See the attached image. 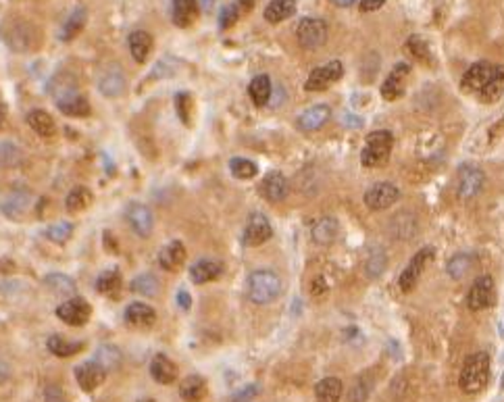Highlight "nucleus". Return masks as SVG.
Returning a JSON list of instances; mask_svg holds the SVG:
<instances>
[{"label": "nucleus", "mask_w": 504, "mask_h": 402, "mask_svg": "<svg viewBox=\"0 0 504 402\" xmlns=\"http://www.w3.org/2000/svg\"><path fill=\"white\" fill-rule=\"evenodd\" d=\"M490 382V357L486 353H475L465 360L460 369V390L465 394H479Z\"/></svg>", "instance_id": "1"}, {"label": "nucleus", "mask_w": 504, "mask_h": 402, "mask_svg": "<svg viewBox=\"0 0 504 402\" xmlns=\"http://www.w3.org/2000/svg\"><path fill=\"white\" fill-rule=\"evenodd\" d=\"M281 292V279L279 275L269 269H259L248 277L246 294L257 305H267L275 300Z\"/></svg>", "instance_id": "2"}, {"label": "nucleus", "mask_w": 504, "mask_h": 402, "mask_svg": "<svg viewBox=\"0 0 504 402\" xmlns=\"http://www.w3.org/2000/svg\"><path fill=\"white\" fill-rule=\"evenodd\" d=\"M392 146H394V135L390 132L381 130V132L369 134L365 140V148L361 152V163L365 167H381L388 161Z\"/></svg>", "instance_id": "3"}, {"label": "nucleus", "mask_w": 504, "mask_h": 402, "mask_svg": "<svg viewBox=\"0 0 504 402\" xmlns=\"http://www.w3.org/2000/svg\"><path fill=\"white\" fill-rule=\"evenodd\" d=\"M504 75V67L503 65H492L488 61H479L475 65H471L465 75H462V90L467 92H484L488 88L494 80L503 78Z\"/></svg>", "instance_id": "4"}, {"label": "nucleus", "mask_w": 504, "mask_h": 402, "mask_svg": "<svg viewBox=\"0 0 504 402\" xmlns=\"http://www.w3.org/2000/svg\"><path fill=\"white\" fill-rule=\"evenodd\" d=\"M298 44L307 50H317L327 42V23L317 17H307L296 28Z\"/></svg>", "instance_id": "5"}, {"label": "nucleus", "mask_w": 504, "mask_h": 402, "mask_svg": "<svg viewBox=\"0 0 504 402\" xmlns=\"http://www.w3.org/2000/svg\"><path fill=\"white\" fill-rule=\"evenodd\" d=\"M400 198V190L394 183L381 181L365 192V205L371 211H386Z\"/></svg>", "instance_id": "6"}, {"label": "nucleus", "mask_w": 504, "mask_h": 402, "mask_svg": "<svg viewBox=\"0 0 504 402\" xmlns=\"http://www.w3.org/2000/svg\"><path fill=\"white\" fill-rule=\"evenodd\" d=\"M342 75H344V65L340 61H329L327 65L311 71V75L305 84V90L321 92V90L329 88L331 84H336L338 80H342Z\"/></svg>", "instance_id": "7"}, {"label": "nucleus", "mask_w": 504, "mask_h": 402, "mask_svg": "<svg viewBox=\"0 0 504 402\" xmlns=\"http://www.w3.org/2000/svg\"><path fill=\"white\" fill-rule=\"evenodd\" d=\"M484 183H486V176L479 167H475L471 163L460 165V169H458V196L462 200L475 198L481 192Z\"/></svg>", "instance_id": "8"}, {"label": "nucleus", "mask_w": 504, "mask_h": 402, "mask_svg": "<svg viewBox=\"0 0 504 402\" xmlns=\"http://www.w3.org/2000/svg\"><path fill=\"white\" fill-rule=\"evenodd\" d=\"M494 303V281L490 275H481L477 277L471 288H469V296H467V307L471 311H484Z\"/></svg>", "instance_id": "9"}, {"label": "nucleus", "mask_w": 504, "mask_h": 402, "mask_svg": "<svg viewBox=\"0 0 504 402\" xmlns=\"http://www.w3.org/2000/svg\"><path fill=\"white\" fill-rule=\"evenodd\" d=\"M434 255H436V250H434L431 246H425V248H421V250L412 257L411 263L400 273V281H398V284H400V290H402V292H411L412 288L417 286V281H419L423 269L427 267V263L434 259Z\"/></svg>", "instance_id": "10"}, {"label": "nucleus", "mask_w": 504, "mask_h": 402, "mask_svg": "<svg viewBox=\"0 0 504 402\" xmlns=\"http://www.w3.org/2000/svg\"><path fill=\"white\" fill-rule=\"evenodd\" d=\"M92 307L84 300V298H67L65 303H61L56 307V317L67 323V325H73V327H80V325H86L88 319H90Z\"/></svg>", "instance_id": "11"}, {"label": "nucleus", "mask_w": 504, "mask_h": 402, "mask_svg": "<svg viewBox=\"0 0 504 402\" xmlns=\"http://www.w3.org/2000/svg\"><path fill=\"white\" fill-rule=\"evenodd\" d=\"M271 236H273V229H271L269 219L263 213H250L246 227H244V236H242L244 244L254 248V246L265 244Z\"/></svg>", "instance_id": "12"}, {"label": "nucleus", "mask_w": 504, "mask_h": 402, "mask_svg": "<svg viewBox=\"0 0 504 402\" xmlns=\"http://www.w3.org/2000/svg\"><path fill=\"white\" fill-rule=\"evenodd\" d=\"M2 38L15 52H27L36 46V30L25 21H17L13 28H2Z\"/></svg>", "instance_id": "13"}, {"label": "nucleus", "mask_w": 504, "mask_h": 402, "mask_svg": "<svg viewBox=\"0 0 504 402\" xmlns=\"http://www.w3.org/2000/svg\"><path fill=\"white\" fill-rule=\"evenodd\" d=\"M125 219H128L130 227L136 231L137 236L148 238V236L152 233L154 219H152V213H150V209H148L146 205H142V202L128 205V209H125Z\"/></svg>", "instance_id": "14"}, {"label": "nucleus", "mask_w": 504, "mask_h": 402, "mask_svg": "<svg viewBox=\"0 0 504 402\" xmlns=\"http://www.w3.org/2000/svg\"><path fill=\"white\" fill-rule=\"evenodd\" d=\"M411 73V65L409 63H398L392 73L388 75V80L381 86V96L386 100H398L405 94V80Z\"/></svg>", "instance_id": "15"}, {"label": "nucleus", "mask_w": 504, "mask_h": 402, "mask_svg": "<svg viewBox=\"0 0 504 402\" xmlns=\"http://www.w3.org/2000/svg\"><path fill=\"white\" fill-rule=\"evenodd\" d=\"M104 375H106V371L96 360L84 363L75 369V379L84 392H94L104 382Z\"/></svg>", "instance_id": "16"}, {"label": "nucleus", "mask_w": 504, "mask_h": 402, "mask_svg": "<svg viewBox=\"0 0 504 402\" xmlns=\"http://www.w3.org/2000/svg\"><path fill=\"white\" fill-rule=\"evenodd\" d=\"M261 196L269 202H281L288 196V179L279 171L267 173L265 179L261 181Z\"/></svg>", "instance_id": "17"}, {"label": "nucleus", "mask_w": 504, "mask_h": 402, "mask_svg": "<svg viewBox=\"0 0 504 402\" xmlns=\"http://www.w3.org/2000/svg\"><path fill=\"white\" fill-rule=\"evenodd\" d=\"M200 15L198 0H173L171 2V19L178 28H190L196 23Z\"/></svg>", "instance_id": "18"}, {"label": "nucleus", "mask_w": 504, "mask_h": 402, "mask_svg": "<svg viewBox=\"0 0 504 402\" xmlns=\"http://www.w3.org/2000/svg\"><path fill=\"white\" fill-rule=\"evenodd\" d=\"M56 109L69 117H86L90 115V102L78 94V92H67L63 96H56Z\"/></svg>", "instance_id": "19"}, {"label": "nucleus", "mask_w": 504, "mask_h": 402, "mask_svg": "<svg viewBox=\"0 0 504 402\" xmlns=\"http://www.w3.org/2000/svg\"><path fill=\"white\" fill-rule=\"evenodd\" d=\"M150 375H152L154 382H159L163 386H169V384H173L178 379L180 369L169 357L156 355V357L152 358V363H150Z\"/></svg>", "instance_id": "20"}, {"label": "nucleus", "mask_w": 504, "mask_h": 402, "mask_svg": "<svg viewBox=\"0 0 504 402\" xmlns=\"http://www.w3.org/2000/svg\"><path fill=\"white\" fill-rule=\"evenodd\" d=\"M125 321H128V325L137 327V329H150L156 321V311L146 303H132L125 309Z\"/></svg>", "instance_id": "21"}, {"label": "nucleus", "mask_w": 504, "mask_h": 402, "mask_svg": "<svg viewBox=\"0 0 504 402\" xmlns=\"http://www.w3.org/2000/svg\"><path fill=\"white\" fill-rule=\"evenodd\" d=\"M185 263V246L180 240L165 244L159 252V265L165 271H180Z\"/></svg>", "instance_id": "22"}, {"label": "nucleus", "mask_w": 504, "mask_h": 402, "mask_svg": "<svg viewBox=\"0 0 504 402\" xmlns=\"http://www.w3.org/2000/svg\"><path fill=\"white\" fill-rule=\"evenodd\" d=\"M329 117H331V111H329L327 104H315V106L307 109V111L298 117L296 123H298V128H300L302 132H315V130H319L321 126L327 123Z\"/></svg>", "instance_id": "23"}, {"label": "nucleus", "mask_w": 504, "mask_h": 402, "mask_svg": "<svg viewBox=\"0 0 504 402\" xmlns=\"http://www.w3.org/2000/svg\"><path fill=\"white\" fill-rule=\"evenodd\" d=\"M223 265L215 259H200L196 261L192 267H190V277L194 284H207V281H213L221 275Z\"/></svg>", "instance_id": "24"}, {"label": "nucleus", "mask_w": 504, "mask_h": 402, "mask_svg": "<svg viewBox=\"0 0 504 402\" xmlns=\"http://www.w3.org/2000/svg\"><path fill=\"white\" fill-rule=\"evenodd\" d=\"M338 233H340V225L333 217H323L313 225V242L319 246H331L338 240Z\"/></svg>", "instance_id": "25"}, {"label": "nucleus", "mask_w": 504, "mask_h": 402, "mask_svg": "<svg viewBox=\"0 0 504 402\" xmlns=\"http://www.w3.org/2000/svg\"><path fill=\"white\" fill-rule=\"evenodd\" d=\"M27 207H30V192L27 190H15L2 202V211L11 219H19L25 213Z\"/></svg>", "instance_id": "26"}, {"label": "nucleus", "mask_w": 504, "mask_h": 402, "mask_svg": "<svg viewBox=\"0 0 504 402\" xmlns=\"http://www.w3.org/2000/svg\"><path fill=\"white\" fill-rule=\"evenodd\" d=\"M100 92L109 98H117L119 94H123L125 90V75L121 69L117 67H111L102 78H100V84H98Z\"/></svg>", "instance_id": "27"}, {"label": "nucleus", "mask_w": 504, "mask_h": 402, "mask_svg": "<svg viewBox=\"0 0 504 402\" xmlns=\"http://www.w3.org/2000/svg\"><path fill=\"white\" fill-rule=\"evenodd\" d=\"M121 273L117 269H109L104 273H100V277L96 279V290L109 298H119L121 294Z\"/></svg>", "instance_id": "28"}, {"label": "nucleus", "mask_w": 504, "mask_h": 402, "mask_svg": "<svg viewBox=\"0 0 504 402\" xmlns=\"http://www.w3.org/2000/svg\"><path fill=\"white\" fill-rule=\"evenodd\" d=\"M128 44H130V52H132L134 61L136 63H146V59H148V54L152 50V36L148 32L137 30V32L130 34Z\"/></svg>", "instance_id": "29"}, {"label": "nucleus", "mask_w": 504, "mask_h": 402, "mask_svg": "<svg viewBox=\"0 0 504 402\" xmlns=\"http://www.w3.org/2000/svg\"><path fill=\"white\" fill-rule=\"evenodd\" d=\"M344 392L342 379L338 377H325L315 386V398L317 402H340Z\"/></svg>", "instance_id": "30"}, {"label": "nucleus", "mask_w": 504, "mask_h": 402, "mask_svg": "<svg viewBox=\"0 0 504 402\" xmlns=\"http://www.w3.org/2000/svg\"><path fill=\"white\" fill-rule=\"evenodd\" d=\"M27 126L42 138H52L56 128H54V119L50 117V113H46L42 109L30 111L27 113Z\"/></svg>", "instance_id": "31"}, {"label": "nucleus", "mask_w": 504, "mask_h": 402, "mask_svg": "<svg viewBox=\"0 0 504 402\" xmlns=\"http://www.w3.org/2000/svg\"><path fill=\"white\" fill-rule=\"evenodd\" d=\"M248 96L254 106H265L271 98V80L269 75H257L250 86H248Z\"/></svg>", "instance_id": "32"}, {"label": "nucleus", "mask_w": 504, "mask_h": 402, "mask_svg": "<svg viewBox=\"0 0 504 402\" xmlns=\"http://www.w3.org/2000/svg\"><path fill=\"white\" fill-rule=\"evenodd\" d=\"M296 13V0H271L265 8V19L269 23H281Z\"/></svg>", "instance_id": "33"}, {"label": "nucleus", "mask_w": 504, "mask_h": 402, "mask_svg": "<svg viewBox=\"0 0 504 402\" xmlns=\"http://www.w3.org/2000/svg\"><path fill=\"white\" fill-rule=\"evenodd\" d=\"M207 394V382L200 375H190L185 377L180 386V396L185 402H198L202 401V396Z\"/></svg>", "instance_id": "34"}, {"label": "nucleus", "mask_w": 504, "mask_h": 402, "mask_svg": "<svg viewBox=\"0 0 504 402\" xmlns=\"http://www.w3.org/2000/svg\"><path fill=\"white\" fill-rule=\"evenodd\" d=\"M86 21H88V13H86V8H75L73 13H71V17L65 21V25H63V30H61V40L63 42H69V40H73L84 28H86Z\"/></svg>", "instance_id": "35"}, {"label": "nucleus", "mask_w": 504, "mask_h": 402, "mask_svg": "<svg viewBox=\"0 0 504 402\" xmlns=\"http://www.w3.org/2000/svg\"><path fill=\"white\" fill-rule=\"evenodd\" d=\"M44 281L46 286H48L54 294L71 296V298L78 296V286H75V281H73L69 275H63V273H50V275H46Z\"/></svg>", "instance_id": "36"}, {"label": "nucleus", "mask_w": 504, "mask_h": 402, "mask_svg": "<svg viewBox=\"0 0 504 402\" xmlns=\"http://www.w3.org/2000/svg\"><path fill=\"white\" fill-rule=\"evenodd\" d=\"M90 205L92 192L88 188H84V185L73 188V190L67 194V198H65V209H67L69 213H82V211H86Z\"/></svg>", "instance_id": "37"}, {"label": "nucleus", "mask_w": 504, "mask_h": 402, "mask_svg": "<svg viewBox=\"0 0 504 402\" xmlns=\"http://www.w3.org/2000/svg\"><path fill=\"white\" fill-rule=\"evenodd\" d=\"M82 348H84L82 342H69V340H65L63 336H50V338H48V351H50L54 357H73V355H78Z\"/></svg>", "instance_id": "38"}, {"label": "nucleus", "mask_w": 504, "mask_h": 402, "mask_svg": "<svg viewBox=\"0 0 504 402\" xmlns=\"http://www.w3.org/2000/svg\"><path fill=\"white\" fill-rule=\"evenodd\" d=\"M132 292L140 294V296H156L161 292V284L154 275L144 273V275H137L132 281Z\"/></svg>", "instance_id": "39"}, {"label": "nucleus", "mask_w": 504, "mask_h": 402, "mask_svg": "<svg viewBox=\"0 0 504 402\" xmlns=\"http://www.w3.org/2000/svg\"><path fill=\"white\" fill-rule=\"evenodd\" d=\"M229 171L231 176L238 179H252L257 178L259 173V167L250 161V159H242V157H235L229 161Z\"/></svg>", "instance_id": "40"}, {"label": "nucleus", "mask_w": 504, "mask_h": 402, "mask_svg": "<svg viewBox=\"0 0 504 402\" xmlns=\"http://www.w3.org/2000/svg\"><path fill=\"white\" fill-rule=\"evenodd\" d=\"M96 363H98L104 371L115 369V367L121 363V353H119L117 346H113V344H104V346H100L98 353H96Z\"/></svg>", "instance_id": "41"}, {"label": "nucleus", "mask_w": 504, "mask_h": 402, "mask_svg": "<svg viewBox=\"0 0 504 402\" xmlns=\"http://www.w3.org/2000/svg\"><path fill=\"white\" fill-rule=\"evenodd\" d=\"M471 265H473V261H471V257L469 255H455L450 261H448V267H446V271H448V275L453 277V279H462L469 271H471Z\"/></svg>", "instance_id": "42"}, {"label": "nucleus", "mask_w": 504, "mask_h": 402, "mask_svg": "<svg viewBox=\"0 0 504 402\" xmlns=\"http://www.w3.org/2000/svg\"><path fill=\"white\" fill-rule=\"evenodd\" d=\"M71 233H73V225L67 224V221H59L46 229V238L56 244H65L71 238Z\"/></svg>", "instance_id": "43"}, {"label": "nucleus", "mask_w": 504, "mask_h": 402, "mask_svg": "<svg viewBox=\"0 0 504 402\" xmlns=\"http://www.w3.org/2000/svg\"><path fill=\"white\" fill-rule=\"evenodd\" d=\"M407 48L411 50V54L414 59L419 61H425V63H431V52H429V46L427 42L421 38V36H411L409 42H407Z\"/></svg>", "instance_id": "44"}, {"label": "nucleus", "mask_w": 504, "mask_h": 402, "mask_svg": "<svg viewBox=\"0 0 504 402\" xmlns=\"http://www.w3.org/2000/svg\"><path fill=\"white\" fill-rule=\"evenodd\" d=\"M386 252L381 250V248H373L371 250V257H369V261H367V275L369 277H377V275H381V271H383V267H386Z\"/></svg>", "instance_id": "45"}, {"label": "nucleus", "mask_w": 504, "mask_h": 402, "mask_svg": "<svg viewBox=\"0 0 504 402\" xmlns=\"http://www.w3.org/2000/svg\"><path fill=\"white\" fill-rule=\"evenodd\" d=\"M240 17H242V13H240L238 4H235V2H233V4H228V6L221 11V15H219V28H221V30L233 28Z\"/></svg>", "instance_id": "46"}, {"label": "nucleus", "mask_w": 504, "mask_h": 402, "mask_svg": "<svg viewBox=\"0 0 504 402\" xmlns=\"http://www.w3.org/2000/svg\"><path fill=\"white\" fill-rule=\"evenodd\" d=\"M176 109H178V115H180L183 123H190V119H192V96L185 94V92H180L176 96Z\"/></svg>", "instance_id": "47"}, {"label": "nucleus", "mask_w": 504, "mask_h": 402, "mask_svg": "<svg viewBox=\"0 0 504 402\" xmlns=\"http://www.w3.org/2000/svg\"><path fill=\"white\" fill-rule=\"evenodd\" d=\"M19 161V150L15 148V144L6 142L0 144V165H17Z\"/></svg>", "instance_id": "48"}, {"label": "nucleus", "mask_w": 504, "mask_h": 402, "mask_svg": "<svg viewBox=\"0 0 504 402\" xmlns=\"http://www.w3.org/2000/svg\"><path fill=\"white\" fill-rule=\"evenodd\" d=\"M367 396H369V384L365 379H359L348 394V402H365Z\"/></svg>", "instance_id": "49"}, {"label": "nucleus", "mask_w": 504, "mask_h": 402, "mask_svg": "<svg viewBox=\"0 0 504 402\" xmlns=\"http://www.w3.org/2000/svg\"><path fill=\"white\" fill-rule=\"evenodd\" d=\"M257 392H259L257 386H246L244 390H240V392L233 396V402H250L257 396Z\"/></svg>", "instance_id": "50"}, {"label": "nucleus", "mask_w": 504, "mask_h": 402, "mask_svg": "<svg viewBox=\"0 0 504 402\" xmlns=\"http://www.w3.org/2000/svg\"><path fill=\"white\" fill-rule=\"evenodd\" d=\"M46 402H67L59 386H48L46 388Z\"/></svg>", "instance_id": "51"}, {"label": "nucleus", "mask_w": 504, "mask_h": 402, "mask_svg": "<svg viewBox=\"0 0 504 402\" xmlns=\"http://www.w3.org/2000/svg\"><path fill=\"white\" fill-rule=\"evenodd\" d=\"M386 0H361V11L363 13H371V11H377L383 6Z\"/></svg>", "instance_id": "52"}, {"label": "nucleus", "mask_w": 504, "mask_h": 402, "mask_svg": "<svg viewBox=\"0 0 504 402\" xmlns=\"http://www.w3.org/2000/svg\"><path fill=\"white\" fill-rule=\"evenodd\" d=\"M178 305H180L182 311H188V309L192 307V298H190V294H188L185 290H180V292H178Z\"/></svg>", "instance_id": "53"}, {"label": "nucleus", "mask_w": 504, "mask_h": 402, "mask_svg": "<svg viewBox=\"0 0 504 402\" xmlns=\"http://www.w3.org/2000/svg\"><path fill=\"white\" fill-rule=\"evenodd\" d=\"M325 290H327V286H325V279H323V277H315V279H313V286H311V292H313V296H321Z\"/></svg>", "instance_id": "54"}, {"label": "nucleus", "mask_w": 504, "mask_h": 402, "mask_svg": "<svg viewBox=\"0 0 504 402\" xmlns=\"http://www.w3.org/2000/svg\"><path fill=\"white\" fill-rule=\"evenodd\" d=\"M235 4H238V8H240L242 15H248V13L254 8L257 0H235Z\"/></svg>", "instance_id": "55"}, {"label": "nucleus", "mask_w": 504, "mask_h": 402, "mask_svg": "<svg viewBox=\"0 0 504 402\" xmlns=\"http://www.w3.org/2000/svg\"><path fill=\"white\" fill-rule=\"evenodd\" d=\"M331 4H336V6H350V4H355V0H329Z\"/></svg>", "instance_id": "56"}, {"label": "nucleus", "mask_w": 504, "mask_h": 402, "mask_svg": "<svg viewBox=\"0 0 504 402\" xmlns=\"http://www.w3.org/2000/svg\"><path fill=\"white\" fill-rule=\"evenodd\" d=\"M4 379H6V369H4V367L0 365V384H2Z\"/></svg>", "instance_id": "57"}, {"label": "nucleus", "mask_w": 504, "mask_h": 402, "mask_svg": "<svg viewBox=\"0 0 504 402\" xmlns=\"http://www.w3.org/2000/svg\"><path fill=\"white\" fill-rule=\"evenodd\" d=\"M140 402H154L152 398H144V401H140Z\"/></svg>", "instance_id": "58"}, {"label": "nucleus", "mask_w": 504, "mask_h": 402, "mask_svg": "<svg viewBox=\"0 0 504 402\" xmlns=\"http://www.w3.org/2000/svg\"><path fill=\"white\" fill-rule=\"evenodd\" d=\"M0 123H2V111H0Z\"/></svg>", "instance_id": "59"}, {"label": "nucleus", "mask_w": 504, "mask_h": 402, "mask_svg": "<svg viewBox=\"0 0 504 402\" xmlns=\"http://www.w3.org/2000/svg\"><path fill=\"white\" fill-rule=\"evenodd\" d=\"M503 390H504V377H503Z\"/></svg>", "instance_id": "60"}]
</instances>
